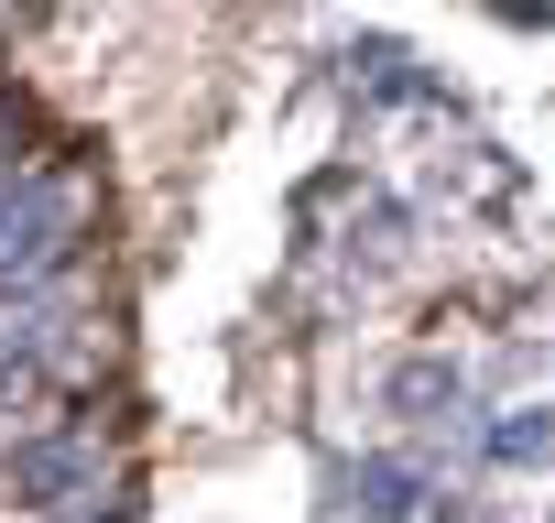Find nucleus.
<instances>
[{
	"label": "nucleus",
	"instance_id": "f257e3e1",
	"mask_svg": "<svg viewBox=\"0 0 555 523\" xmlns=\"http://www.w3.org/2000/svg\"><path fill=\"white\" fill-rule=\"evenodd\" d=\"M88 218H99V175L88 164H34L0 196V295L23 306L34 284H55L77 262V240H88Z\"/></svg>",
	"mask_w": 555,
	"mask_h": 523
},
{
	"label": "nucleus",
	"instance_id": "f03ea898",
	"mask_svg": "<svg viewBox=\"0 0 555 523\" xmlns=\"http://www.w3.org/2000/svg\"><path fill=\"white\" fill-rule=\"evenodd\" d=\"M99 436L88 425H55V436H34V447H12L0 458V490L12 501H77V490H99Z\"/></svg>",
	"mask_w": 555,
	"mask_h": 523
},
{
	"label": "nucleus",
	"instance_id": "7ed1b4c3",
	"mask_svg": "<svg viewBox=\"0 0 555 523\" xmlns=\"http://www.w3.org/2000/svg\"><path fill=\"white\" fill-rule=\"evenodd\" d=\"M349 490H360V512H371V523H403V512H414V469H403V458H371Z\"/></svg>",
	"mask_w": 555,
	"mask_h": 523
},
{
	"label": "nucleus",
	"instance_id": "20e7f679",
	"mask_svg": "<svg viewBox=\"0 0 555 523\" xmlns=\"http://www.w3.org/2000/svg\"><path fill=\"white\" fill-rule=\"evenodd\" d=\"M490 458L544 469V458H555V414H544V404H533V414H501V425H490Z\"/></svg>",
	"mask_w": 555,
	"mask_h": 523
}]
</instances>
